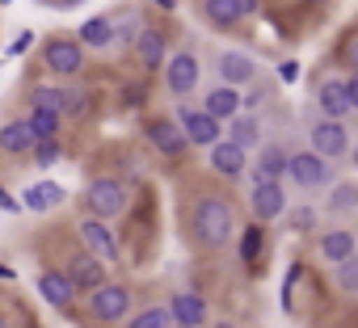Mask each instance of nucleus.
I'll return each mask as SVG.
<instances>
[{
	"label": "nucleus",
	"instance_id": "1",
	"mask_svg": "<svg viewBox=\"0 0 358 328\" xmlns=\"http://www.w3.org/2000/svg\"><path fill=\"white\" fill-rule=\"evenodd\" d=\"M190 232L203 248H224L232 236H236V215H232V202L220 198V194H203L190 211Z\"/></svg>",
	"mask_w": 358,
	"mask_h": 328
},
{
	"label": "nucleus",
	"instance_id": "2",
	"mask_svg": "<svg viewBox=\"0 0 358 328\" xmlns=\"http://www.w3.org/2000/svg\"><path fill=\"white\" fill-rule=\"evenodd\" d=\"M287 181L299 194H312V190H320V186L333 181V160H324L320 151H291V160H287Z\"/></svg>",
	"mask_w": 358,
	"mask_h": 328
},
{
	"label": "nucleus",
	"instance_id": "3",
	"mask_svg": "<svg viewBox=\"0 0 358 328\" xmlns=\"http://www.w3.org/2000/svg\"><path fill=\"white\" fill-rule=\"evenodd\" d=\"M85 211H89L93 219L114 223V219L127 211V186H122L118 177H97V181H89V190H85Z\"/></svg>",
	"mask_w": 358,
	"mask_h": 328
},
{
	"label": "nucleus",
	"instance_id": "4",
	"mask_svg": "<svg viewBox=\"0 0 358 328\" xmlns=\"http://www.w3.org/2000/svg\"><path fill=\"white\" fill-rule=\"evenodd\" d=\"M76 232H80V244H85V253H93L101 265H118V261H122L118 232H114L106 219H93V215H85V219L76 223Z\"/></svg>",
	"mask_w": 358,
	"mask_h": 328
},
{
	"label": "nucleus",
	"instance_id": "5",
	"mask_svg": "<svg viewBox=\"0 0 358 328\" xmlns=\"http://www.w3.org/2000/svg\"><path fill=\"white\" fill-rule=\"evenodd\" d=\"M43 68H47L51 76L72 80V76H80V72H85V47H80L76 38L55 34V38H47V43H43Z\"/></svg>",
	"mask_w": 358,
	"mask_h": 328
},
{
	"label": "nucleus",
	"instance_id": "6",
	"mask_svg": "<svg viewBox=\"0 0 358 328\" xmlns=\"http://www.w3.org/2000/svg\"><path fill=\"white\" fill-rule=\"evenodd\" d=\"M131 286H122V282H101L97 290H89V311H93V320H101V324H114V320H122L127 311H131Z\"/></svg>",
	"mask_w": 358,
	"mask_h": 328
},
{
	"label": "nucleus",
	"instance_id": "7",
	"mask_svg": "<svg viewBox=\"0 0 358 328\" xmlns=\"http://www.w3.org/2000/svg\"><path fill=\"white\" fill-rule=\"evenodd\" d=\"M164 89L173 93V97H186V93H194L199 89V76H203V64H199V55L194 51H177V55H169L164 59Z\"/></svg>",
	"mask_w": 358,
	"mask_h": 328
},
{
	"label": "nucleus",
	"instance_id": "8",
	"mask_svg": "<svg viewBox=\"0 0 358 328\" xmlns=\"http://www.w3.org/2000/svg\"><path fill=\"white\" fill-rule=\"evenodd\" d=\"M249 211H253V223H274V219H282V215L291 211L282 181H253V190H249Z\"/></svg>",
	"mask_w": 358,
	"mask_h": 328
},
{
	"label": "nucleus",
	"instance_id": "9",
	"mask_svg": "<svg viewBox=\"0 0 358 328\" xmlns=\"http://www.w3.org/2000/svg\"><path fill=\"white\" fill-rule=\"evenodd\" d=\"M177 126H182V135H186L190 147H211V143L224 139V122L211 118L203 105L199 110H177Z\"/></svg>",
	"mask_w": 358,
	"mask_h": 328
},
{
	"label": "nucleus",
	"instance_id": "10",
	"mask_svg": "<svg viewBox=\"0 0 358 328\" xmlns=\"http://www.w3.org/2000/svg\"><path fill=\"white\" fill-rule=\"evenodd\" d=\"M308 131H312V151H320L324 160L350 156V131H345V122H337V118H316Z\"/></svg>",
	"mask_w": 358,
	"mask_h": 328
},
{
	"label": "nucleus",
	"instance_id": "11",
	"mask_svg": "<svg viewBox=\"0 0 358 328\" xmlns=\"http://www.w3.org/2000/svg\"><path fill=\"white\" fill-rule=\"evenodd\" d=\"M143 135H148V143H152L160 156H169V160H182V156L190 151V143H186L182 126H177L173 118H152V122L143 126Z\"/></svg>",
	"mask_w": 358,
	"mask_h": 328
},
{
	"label": "nucleus",
	"instance_id": "12",
	"mask_svg": "<svg viewBox=\"0 0 358 328\" xmlns=\"http://www.w3.org/2000/svg\"><path fill=\"white\" fill-rule=\"evenodd\" d=\"M164 311H169V324L173 328H203L207 324V299L194 295V290H177Z\"/></svg>",
	"mask_w": 358,
	"mask_h": 328
},
{
	"label": "nucleus",
	"instance_id": "13",
	"mask_svg": "<svg viewBox=\"0 0 358 328\" xmlns=\"http://www.w3.org/2000/svg\"><path fill=\"white\" fill-rule=\"evenodd\" d=\"M257 13V0H203V17L220 30H232Z\"/></svg>",
	"mask_w": 358,
	"mask_h": 328
},
{
	"label": "nucleus",
	"instance_id": "14",
	"mask_svg": "<svg viewBox=\"0 0 358 328\" xmlns=\"http://www.w3.org/2000/svg\"><path fill=\"white\" fill-rule=\"evenodd\" d=\"M207 164H211L220 177L236 181L241 173H249V151H241L232 139H220V143H211V147H207Z\"/></svg>",
	"mask_w": 358,
	"mask_h": 328
},
{
	"label": "nucleus",
	"instance_id": "15",
	"mask_svg": "<svg viewBox=\"0 0 358 328\" xmlns=\"http://www.w3.org/2000/svg\"><path fill=\"white\" fill-rule=\"evenodd\" d=\"M215 68H220V84H232V89H245L257 80V59L249 51H224Z\"/></svg>",
	"mask_w": 358,
	"mask_h": 328
},
{
	"label": "nucleus",
	"instance_id": "16",
	"mask_svg": "<svg viewBox=\"0 0 358 328\" xmlns=\"http://www.w3.org/2000/svg\"><path fill=\"white\" fill-rule=\"evenodd\" d=\"M135 59H139V68H148V72H156V68H164V59H169V43H164V34L156 30V26H143L139 34H135Z\"/></svg>",
	"mask_w": 358,
	"mask_h": 328
},
{
	"label": "nucleus",
	"instance_id": "17",
	"mask_svg": "<svg viewBox=\"0 0 358 328\" xmlns=\"http://www.w3.org/2000/svg\"><path fill=\"white\" fill-rule=\"evenodd\" d=\"M287 160H291L287 147L262 143V147H257V160L249 164V169H253V181H282V177H287Z\"/></svg>",
	"mask_w": 358,
	"mask_h": 328
},
{
	"label": "nucleus",
	"instance_id": "18",
	"mask_svg": "<svg viewBox=\"0 0 358 328\" xmlns=\"http://www.w3.org/2000/svg\"><path fill=\"white\" fill-rule=\"evenodd\" d=\"M106 269H110V265H101L93 253H76L64 274H68V282H72L76 290H97V286L106 282Z\"/></svg>",
	"mask_w": 358,
	"mask_h": 328
},
{
	"label": "nucleus",
	"instance_id": "19",
	"mask_svg": "<svg viewBox=\"0 0 358 328\" xmlns=\"http://www.w3.org/2000/svg\"><path fill=\"white\" fill-rule=\"evenodd\" d=\"M64 198H68V190H64L59 181H34V186H26V194H22V211L47 215V211L64 207Z\"/></svg>",
	"mask_w": 358,
	"mask_h": 328
},
{
	"label": "nucleus",
	"instance_id": "20",
	"mask_svg": "<svg viewBox=\"0 0 358 328\" xmlns=\"http://www.w3.org/2000/svg\"><path fill=\"white\" fill-rule=\"evenodd\" d=\"M316 105H320V118H337V122H345L354 114V105L345 97V80H324L316 89Z\"/></svg>",
	"mask_w": 358,
	"mask_h": 328
},
{
	"label": "nucleus",
	"instance_id": "21",
	"mask_svg": "<svg viewBox=\"0 0 358 328\" xmlns=\"http://www.w3.org/2000/svg\"><path fill=\"white\" fill-rule=\"evenodd\" d=\"M320 257L329 261V265H341L345 257H354L358 253V236L350 232V228H333V232H320Z\"/></svg>",
	"mask_w": 358,
	"mask_h": 328
},
{
	"label": "nucleus",
	"instance_id": "22",
	"mask_svg": "<svg viewBox=\"0 0 358 328\" xmlns=\"http://www.w3.org/2000/svg\"><path fill=\"white\" fill-rule=\"evenodd\" d=\"M34 286H38V295H43L51 307H68V303L76 299V286L68 282L64 269H43V274L34 278Z\"/></svg>",
	"mask_w": 358,
	"mask_h": 328
},
{
	"label": "nucleus",
	"instance_id": "23",
	"mask_svg": "<svg viewBox=\"0 0 358 328\" xmlns=\"http://www.w3.org/2000/svg\"><path fill=\"white\" fill-rule=\"evenodd\" d=\"M203 110H207L211 118H220V122L236 118V114H241V89H232V84H215V89H207Z\"/></svg>",
	"mask_w": 358,
	"mask_h": 328
},
{
	"label": "nucleus",
	"instance_id": "24",
	"mask_svg": "<svg viewBox=\"0 0 358 328\" xmlns=\"http://www.w3.org/2000/svg\"><path fill=\"white\" fill-rule=\"evenodd\" d=\"M224 131H228L224 139H232L241 151H257V147H262V122H257L253 114H236V118H228Z\"/></svg>",
	"mask_w": 358,
	"mask_h": 328
},
{
	"label": "nucleus",
	"instance_id": "25",
	"mask_svg": "<svg viewBox=\"0 0 358 328\" xmlns=\"http://www.w3.org/2000/svg\"><path fill=\"white\" fill-rule=\"evenodd\" d=\"M30 147H34V131L26 118H13V122L0 126V151L5 156H26Z\"/></svg>",
	"mask_w": 358,
	"mask_h": 328
},
{
	"label": "nucleus",
	"instance_id": "26",
	"mask_svg": "<svg viewBox=\"0 0 358 328\" xmlns=\"http://www.w3.org/2000/svg\"><path fill=\"white\" fill-rule=\"evenodd\" d=\"M76 43L89 51H106V47H114V17H89L80 30H76Z\"/></svg>",
	"mask_w": 358,
	"mask_h": 328
},
{
	"label": "nucleus",
	"instance_id": "27",
	"mask_svg": "<svg viewBox=\"0 0 358 328\" xmlns=\"http://www.w3.org/2000/svg\"><path fill=\"white\" fill-rule=\"evenodd\" d=\"M262 248H266V223H249L241 228V265H257L262 261Z\"/></svg>",
	"mask_w": 358,
	"mask_h": 328
},
{
	"label": "nucleus",
	"instance_id": "28",
	"mask_svg": "<svg viewBox=\"0 0 358 328\" xmlns=\"http://www.w3.org/2000/svg\"><path fill=\"white\" fill-rule=\"evenodd\" d=\"M329 215H345V211H358V186L354 181H341L329 190V202H324Z\"/></svg>",
	"mask_w": 358,
	"mask_h": 328
},
{
	"label": "nucleus",
	"instance_id": "29",
	"mask_svg": "<svg viewBox=\"0 0 358 328\" xmlns=\"http://www.w3.org/2000/svg\"><path fill=\"white\" fill-rule=\"evenodd\" d=\"M59 118L64 114H47V110H30V131H34V139H59Z\"/></svg>",
	"mask_w": 358,
	"mask_h": 328
},
{
	"label": "nucleus",
	"instance_id": "30",
	"mask_svg": "<svg viewBox=\"0 0 358 328\" xmlns=\"http://www.w3.org/2000/svg\"><path fill=\"white\" fill-rule=\"evenodd\" d=\"M30 101H34V110H47V114H64V89H55V84H38Z\"/></svg>",
	"mask_w": 358,
	"mask_h": 328
},
{
	"label": "nucleus",
	"instance_id": "31",
	"mask_svg": "<svg viewBox=\"0 0 358 328\" xmlns=\"http://www.w3.org/2000/svg\"><path fill=\"white\" fill-rule=\"evenodd\" d=\"M64 114L89 118V114H93V93H85V89H64Z\"/></svg>",
	"mask_w": 358,
	"mask_h": 328
},
{
	"label": "nucleus",
	"instance_id": "32",
	"mask_svg": "<svg viewBox=\"0 0 358 328\" xmlns=\"http://www.w3.org/2000/svg\"><path fill=\"white\" fill-rule=\"evenodd\" d=\"M333 282H337L345 295H358V253L345 257L341 265H333Z\"/></svg>",
	"mask_w": 358,
	"mask_h": 328
},
{
	"label": "nucleus",
	"instance_id": "33",
	"mask_svg": "<svg viewBox=\"0 0 358 328\" xmlns=\"http://www.w3.org/2000/svg\"><path fill=\"white\" fill-rule=\"evenodd\" d=\"M127 328H173V324H169V311L164 307H143L139 315H131Z\"/></svg>",
	"mask_w": 358,
	"mask_h": 328
},
{
	"label": "nucleus",
	"instance_id": "34",
	"mask_svg": "<svg viewBox=\"0 0 358 328\" xmlns=\"http://www.w3.org/2000/svg\"><path fill=\"white\" fill-rule=\"evenodd\" d=\"M30 151H34V160L43 164V169H51V164L59 160V139H34Z\"/></svg>",
	"mask_w": 358,
	"mask_h": 328
},
{
	"label": "nucleus",
	"instance_id": "35",
	"mask_svg": "<svg viewBox=\"0 0 358 328\" xmlns=\"http://www.w3.org/2000/svg\"><path fill=\"white\" fill-rule=\"evenodd\" d=\"M287 215H291V228H295V232H312V228H316V211H312V207H295V211H287Z\"/></svg>",
	"mask_w": 358,
	"mask_h": 328
},
{
	"label": "nucleus",
	"instance_id": "36",
	"mask_svg": "<svg viewBox=\"0 0 358 328\" xmlns=\"http://www.w3.org/2000/svg\"><path fill=\"white\" fill-rule=\"evenodd\" d=\"M341 64H345L350 72H358V30L345 34V43H341Z\"/></svg>",
	"mask_w": 358,
	"mask_h": 328
},
{
	"label": "nucleus",
	"instance_id": "37",
	"mask_svg": "<svg viewBox=\"0 0 358 328\" xmlns=\"http://www.w3.org/2000/svg\"><path fill=\"white\" fill-rule=\"evenodd\" d=\"M278 80H282V84H295V80H299V59H282V64H278Z\"/></svg>",
	"mask_w": 358,
	"mask_h": 328
},
{
	"label": "nucleus",
	"instance_id": "38",
	"mask_svg": "<svg viewBox=\"0 0 358 328\" xmlns=\"http://www.w3.org/2000/svg\"><path fill=\"white\" fill-rule=\"evenodd\" d=\"M345 97H350V105L358 110V72H350V76H345Z\"/></svg>",
	"mask_w": 358,
	"mask_h": 328
},
{
	"label": "nucleus",
	"instance_id": "39",
	"mask_svg": "<svg viewBox=\"0 0 358 328\" xmlns=\"http://www.w3.org/2000/svg\"><path fill=\"white\" fill-rule=\"evenodd\" d=\"M0 211H9V215H17V211H22V202H17V198H9V194H0Z\"/></svg>",
	"mask_w": 358,
	"mask_h": 328
},
{
	"label": "nucleus",
	"instance_id": "40",
	"mask_svg": "<svg viewBox=\"0 0 358 328\" xmlns=\"http://www.w3.org/2000/svg\"><path fill=\"white\" fill-rule=\"evenodd\" d=\"M211 328H241V324H236V320H215Z\"/></svg>",
	"mask_w": 358,
	"mask_h": 328
},
{
	"label": "nucleus",
	"instance_id": "41",
	"mask_svg": "<svg viewBox=\"0 0 358 328\" xmlns=\"http://www.w3.org/2000/svg\"><path fill=\"white\" fill-rule=\"evenodd\" d=\"M152 5H160V9H177V0H152Z\"/></svg>",
	"mask_w": 358,
	"mask_h": 328
},
{
	"label": "nucleus",
	"instance_id": "42",
	"mask_svg": "<svg viewBox=\"0 0 358 328\" xmlns=\"http://www.w3.org/2000/svg\"><path fill=\"white\" fill-rule=\"evenodd\" d=\"M350 160H354V169H358V143H354V147H350Z\"/></svg>",
	"mask_w": 358,
	"mask_h": 328
},
{
	"label": "nucleus",
	"instance_id": "43",
	"mask_svg": "<svg viewBox=\"0 0 358 328\" xmlns=\"http://www.w3.org/2000/svg\"><path fill=\"white\" fill-rule=\"evenodd\" d=\"M0 278H13V269H9V265H0Z\"/></svg>",
	"mask_w": 358,
	"mask_h": 328
},
{
	"label": "nucleus",
	"instance_id": "44",
	"mask_svg": "<svg viewBox=\"0 0 358 328\" xmlns=\"http://www.w3.org/2000/svg\"><path fill=\"white\" fill-rule=\"evenodd\" d=\"M308 5H333V0H308Z\"/></svg>",
	"mask_w": 358,
	"mask_h": 328
},
{
	"label": "nucleus",
	"instance_id": "45",
	"mask_svg": "<svg viewBox=\"0 0 358 328\" xmlns=\"http://www.w3.org/2000/svg\"><path fill=\"white\" fill-rule=\"evenodd\" d=\"M0 328H9V320H5V315H0Z\"/></svg>",
	"mask_w": 358,
	"mask_h": 328
},
{
	"label": "nucleus",
	"instance_id": "46",
	"mask_svg": "<svg viewBox=\"0 0 358 328\" xmlns=\"http://www.w3.org/2000/svg\"><path fill=\"white\" fill-rule=\"evenodd\" d=\"M0 5H9V0H0Z\"/></svg>",
	"mask_w": 358,
	"mask_h": 328
}]
</instances>
